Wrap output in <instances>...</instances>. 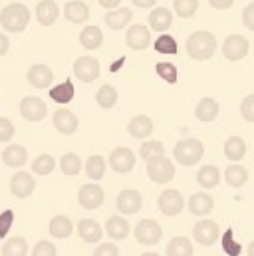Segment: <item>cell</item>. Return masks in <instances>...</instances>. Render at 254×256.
Instances as JSON below:
<instances>
[{
	"label": "cell",
	"instance_id": "6da1fadb",
	"mask_svg": "<svg viewBox=\"0 0 254 256\" xmlns=\"http://www.w3.org/2000/svg\"><path fill=\"white\" fill-rule=\"evenodd\" d=\"M185 50H187L189 58L196 60V62H204V60L212 58V54L216 52V38L208 30L192 32L185 42Z\"/></svg>",
	"mask_w": 254,
	"mask_h": 256
},
{
	"label": "cell",
	"instance_id": "7a4b0ae2",
	"mask_svg": "<svg viewBox=\"0 0 254 256\" xmlns=\"http://www.w3.org/2000/svg\"><path fill=\"white\" fill-rule=\"evenodd\" d=\"M28 22H30V10L20 2H12L4 6L0 12V26L6 32H24Z\"/></svg>",
	"mask_w": 254,
	"mask_h": 256
},
{
	"label": "cell",
	"instance_id": "3957f363",
	"mask_svg": "<svg viewBox=\"0 0 254 256\" xmlns=\"http://www.w3.org/2000/svg\"><path fill=\"white\" fill-rule=\"evenodd\" d=\"M204 155V147L198 139H181L175 147H173V157L177 163L190 167L194 163H198Z\"/></svg>",
	"mask_w": 254,
	"mask_h": 256
},
{
	"label": "cell",
	"instance_id": "277c9868",
	"mask_svg": "<svg viewBox=\"0 0 254 256\" xmlns=\"http://www.w3.org/2000/svg\"><path fill=\"white\" fill-rule=\"evenodd\" d=\"M147 175L151 181L165 185L175 179V163L171 159H167L165 155L151 159V161H147Z\"/></svg>",
	"mask_w": 254,
	"mask_h": 256
},
{
	"label": "cell",
	"instance_id": "5b68a950",
	"mask_svg": "<svg viewBox=\"0 0 254 256\" xmlns=\"http://www.w3.org/2000/svg\"><path fill=\"white\" fill-rule=\"evenodd\" d=\"M133 234H135V240H137L139 244H143V246H153V244H157V242L161 240L163 228H161V224L155 222L153 218H143V220L137 222Z\"/></svg>",
	"mask_w": 254,
	"mask_h": 256
},
{
	"label": "cell",
	"instance_id": "8992f818",
	"mask_svg": "<svg viewBox=\"0 0 254 256\" xmlns=\"http://www.w3.org/2000/svg\"><path fill=\"white\" fill-rule=\"evenodd\" d=\"M248 52H250V44H248V40H246L244 36H240V34H230V36L224 40V44H222V56H224L226 60H230V62H240V60H244V58L248 56Z\"/></svg>",
	"mask_w": 254,
	"mask_h": 256
},
{
	"label": "cell",
	"instance_id": "52a82bcc",
	"mask_svg": "<svg viewBox=\"0 0 254 256\" xmlns=\"http://www.w3.org/2000/svg\"><path fill=\"white\" fill-rule=\"evenodd\" d=\"M20 116L30 122V124H38L42 120H46L48 116V106L44 100L40 98H32V96H26L22 102H20Z\"/></svg>",
	"mask_w": 254,
	"mask_h": 256
},
{
	"label": "cell",
	"instance_id": "ba28073f",
	"mask_svg": "<svg viewBox=\"0 0 254 256\" xmlns=\"http://www.w3.org/2000/svg\"><path fill=\"white\" fill-rule=\"evenodd\" d=\"M102 74V66L96 58L92 56H80L76 62H74V76L84 82V84H92L100 78Z\"/></svg>",
	"mask_w": 254,
	"mask_h": 256
},
{
	"label": "cell",
	"instance_id": "9c48e42d",
	"mask_svg": "<svg viewBox=\"0 0 254 256\" xmlns=\"http://www.w3.org/2000/svg\"><path fill=\"white\" fill-rule=\"evenodd\" d=\"M192 236L200 246H212L220 236V228L214 220L202 218L192 226Z\"/></svg>",
	"mask_w": 254,
	"mask_h": 256
},
{
	"label": "cell",
	"instance_id": "30bf717a",
	"mask_svg": "<svg viewBox=\"0 0 254 256\" xmlns=\"http://www.w3.org/2000/svg\"><path fill=\"white\" fill-rule=\"evenodd\" d=\"M157 206L165 216H177L185 206V198L177 189H167L159 194Z\"/></svg>",
	"mask_w": 254,
	"mask_h": 256
},
{
	"label": "cell",
	"instance_id": "8fae6325",
	"mask_svg": "<svg viewBox=\"0 0 254 256\" xmlns=\"http://www.w3.org/2000/svg\"><path fill=\"white\" fill-rule=\"evenodd\" d=\"M104 198H106V192L98 183H88L78 192V202L88 210H96L98 206H102Z\"/></svg>",
	"mask_w": 254,
	"mask_h": 256
},
{
	"label": "cell",
	"instance_id": "7c38bea8",
	"mask_svg": "<svg viewBox=\"0 0 254 256\" xmlns=\"http://www.w3.org/2000/svg\"><path fill=\"white\" fill-rule=\"evenodd\" d=\"M34 189H36V179L28 171H18L10 179V192L16 198H28L34 192Z\"/></svg>",
	"mask_w": 254,
	"mask_h": 256
},
{
	"label": "cell",
	"instance_id": "4fadbf2b",
	"mask_svg": "<svg viewBox=\"0 0 254 256\" xmlns=\"http://www.w3.org/2000/svg\"><path fill=\"white\" fill-rule=\"evenodd\" d=\"M126 44L131 50H147L149 44H151V30L143 24H133L126 34Z\"/></svg>",
	"mask_w": 254,
	"mask_h": 256
},
{
	"label": "cell",
	"instance_id": "5bb4252c",
	"mask_svg": "<svg viewBox=\"0 0 254 256\" xmlns=\"http://www.w3.org/2000/svg\"><path fill=\"white\" fill-rule=\"evenodd\" d=\"M110 165L116 173H129L135 167V153L129 147H118L110 153Z\"/></svg>",
	"mask_w": 254,
	"mask_h": 256
},
{
	"label": "cell",
	"instance_id": "9a60e30c",
	"mask_svg": "<svg viewBox=\"0 0 254 256\" xmlns=\"http://www.w3.org/2000/svg\"><path fill=\"white\" fill-rule=\"evenodd\" d=\"M116 204H118V210L122 214H135L143 206V196H141V192L135 191V189H126V191H122L118 194Z\"/></svg>",
	"mask_w": 254,
	"mask_h": 256
},
{
	"label": "cell",
	"instance_id": "2e32d148",
	"mask_svg": "<svg viewBox=\"0 0 254 256\" xmlns=\"http://www.w3.org/2000/svg\"><path fill=\"white\" fill-rule=\"evenodd\" d=\"M26 80H28V84L34 86L36 90H48L50 84L54 82V72L46 64H34L28 70Z\"/></svg>",
	"mask_w": 254,
	"mask_h": 256
},
{
	"label": "cell",
	"instance_id": "e0dca14e",
	"mask_svg": "<svg viewBox=\"0 0 254 256\" xmlns=\"http://www.w3.org/2000/svg\"><path fill=\"white\" fill-rule=\"evenodd\" d=\"M52 122H54V128L58 129L62 135H74L78 131V126H80L76 114L70 112V110H64V108L54 112Z\"/></svg>",
	"mask_w": 254,
	"mask_h": 256
},
{
	"label": "cell",
	"instance_id": "ac0fdd59",
	"mask_svg": "<svg viewBox=\"0 0 254 256\" xmlns=\"http://www.w3.org/2000/svg\"><path fill=\"white\" fill-rule=\"evenodd\" d=\"M64 16L72 24H84L90 18V6L86 2H82V0H70L64 6Z\"/></svg>",
	"mask_w": 254,
	"mask_h": 256
},
{
	"label": "cell",
	"instance_id": "d6986e66",
	"mask_svg": "<svg viewBox=\"0 0 254 256\" xmlns=\"http://www.w3.org/2000/svg\"><path fill=\"white\" fill-rule=\"evenodd\" d=\"M78 234L84 242H90V244H96L102 240L104 236V228L94 220V218H82L80 224H78Z\"/></svg>",
	"mask_w": 254,
	"mask_h": 256
},
{
	"label": "cell",
	"instance_id": "ffe728a7",
	"mask_svg": "<svg viewBox=\"0 0 254 256\" xmlns=\"http://www.w3.org/2000/svg\"><path fill=\"white\" fill-rule=\"evenodd\" d=\"M2 161H4V165L12 167V169L24 167V165L28 163V151H26V147H22V145H18V143L8 145V147L2 151Z\"/></svg>",
	"mask_w": 254,
	"mask_h": 256
},
{
	"label": "cell",
	"instance_id": "44dd1931",
	"mask_svg": "<svg viewBox=\"0 0 254 256\" xmlns=\"http://www.w3.org/2000/svg\"><path fill=\"white\" fill-rule=\"evenodd\" d=\"M187 204H189L190 214H194V216H206L212 210L214 200H212V196L208 192H194V194H190Z\"/></svg>",
	"mask_w": 254,
	"mask_h": 256
},
{
	"label": "cell",
	"instance_id": "7402d4cb",
	"mask_svg": "<svg viewBox=\"0 0 254 256\" xmlns=\"http://www.w3.org/2000/svg\"><path fill=\"white\" fill-rule=\"evenodd\" d=\"M173 26V12L169 8H155L149 14V28L155 32H167Z\"/></svg>",
	"mask_w": 254,
	"mask_h": 256
},
{
	"label": "cell",
	"instance_id": "603a6c76",
	"mask_svg": "<svg viewBox=\"0 0 254 256\" xmlns=\"http://www.w3.org/2000/svg\"><path fill=\"white\" fill-rule=\"evenodd\" d=\"M218 112H220V108H218L216 100H212V98H202V100L196 104V108H194V116H196V120L202 122V124L214 122V120L218 118Z\"/></svg>",
	"mask_w": 254,
	"mask_h": 256
},
{
	"label": "cell",
	"instance_id": "cb8c5ba5",
	"mask_svg": "<svg viewBox=\"0 0 254 256\" xmlns=\"http://www.w3.org/2000/svg\"><path fill=\"white\" fill-rule=\"evenodd\" d=\"M60 16V8L54 0H42L36 6V20L42 26H52Z\"/></svg>",
	"mask_w": 254,
	"mask_h": 256
},
{
	"label": "cell",
	"instance_id": "d4e9b609",
	"mask_svg": "<svg viewBox=\"0 0 254 256\" xmlns=\"http://www.w3.org/2000/svg\"><path fill=\"white\" fill-rule=\"evenodd\" d=\"M127 131L133 139H147L153 133V122L149 116H135L127 124Z\"/></svg>",
	"mask_w": 254,
	"mask_h": 256
},
{
	"label": "cell",
	"instance_id": "484cf974",
	"mask_svg": "<svg viewBox=\"0 0 254 256\" xmlns=\"http://www.w3.org/2000/svg\"><path fill=\"white\" fill-rule=\"evenodd\" d=\"M106 232L114 240H124V238H127V234H129V222H127L122 214L110 216L108 222H106Z\"/></svg>",
	"mask_w": 254,
	"mask_h": 256
},
{
	"label": "cell",
	"instance_id": "4316f807",
	"mask_svg": "<svg viewBox=\"0 0 254 256\" xmlns=\"http://www.w3.org/2000/svg\"><path fill=\"white\" fill-rule=\"evenodd\" d=\"M133 12L129 8H114L106 14V24L110 30H122L131 22Z\"/></svg>",
	"mask_w": 254,
	"mask_h": 256
},
{
	"label": "cell",
	"instance_id": "83f0119b",
	"mask_svg": "<svg viewBox=\"0 0 254 256\" xmlns=\"http://www.w3.org/2000/svg\"><path fill=\"white\" fill-rule=\"evenodd\" d=\"M196 183L202 187V189H214L218 183H220V171H218V167H214V165H204V167H200L198 169V173H196Z\"/></svg>",
	"mask_w": 254,
	"mask_h": 256
},
{
	"label": "cell",
	"instance_id": "f1b7e54d",
	"mask_svg": "<svg viewBox=\"0 0 254 256\" xmlns=\"http://www.w3.org/2000/svg\"><path fill=\"white\" fill-rule=\"evenodd\" d=\"M48 96H50L52 102H56V104H60V106H66V104H70V102L74 100V96H76V88H74L72 80H66V82L60 84V86L50 88Z\"/></svg>",
	"mask_w": 254,
	"mask_h": 256
},
{
	"label": "cell",
	"instance_id": "f546056e",
	"mask_svg": "<svg viewBox=\"0 0 254 256\" xmlns=\"http://www.w3.org/2000/svg\"><path fill=\"white\" fill-rule=\"evenodd\" d=\"M244 155H246V143H244V139L238 137V135L228 137L226 143H224V157L228 161H240V159H244Z\"/></svg>",
	"mask_w": 254,
	"mask_h": 256
},
{
	"label": "cell",
	"instance_id": "4dcf8cb0",
	"mask_svg": "<svg viewBox=\"0 0 254 256\" xmlns=\"http://www.w3.org/2000/svg\"><path fill=\"white\" fill-rule=\"evenodd\" d=\"M80 44L86 50H98L104 44V34L98 26H86L80 34Z\"/></svg>",
	"mask_w": 254,
	"mask_h": 256
},
{
	"label": "cell",
	"instance_id": "1f68e13d",
	"mask_svg": "<svg viewBox=\"0 0 254 256\" xmlns=\"http://www.w3.org/2000/svg\"><path fill=\"white\" fill-rule=\"evenodd\" d=\"M48 230H50V234H52L54 238H68V236L74 232V224H72V220H70L68 216L56 214V216L50 220Z\"/></svg>",
	"mask_w": 254,
	"mask_h": 256
},
{
	"label": "cell",
	"instance_id": "d6a6232c",
	"mask_svg": "<svg viewBox=\"0 0 254 256\" xmlns=\"http://www.w3.org/2000/svg\"><path fill=\"white\" fill-rule=\"evenodd\" d=\"M224 181H226L228 187L238 189V187L246 185V181H248V171H246L242 165H228V167L224 169Z\"/></svg>",
	"mask_w": 254,
	"mask_h": 256
},
{
	"label": "cell",
	"instance_id": "836d02e7",
	"mask_svg": "<svg viewBox=\"0 0 254 256\" xmlns=\"http://www.w3.org/2000/svg\"><path fill=\"white\" fill-rule=\"evenodd\" d=\"M106 167H108V163H106V159H104L102 155H92V157H88V161H86V175H88L92 181L98 183L100 179H104Z\"/></svg>",
	"mask_w": 254,
	"mask_h": 256
},
{
	"label": "cell",
	"instance_id": "e575fe53",
	"mask_svg": "<svg viewBox=\"0 0 254 256\" xmlns=\"http://www.w3.org/2000/svg\"><path fill=\"white\" fill-rule=\"evenodd\" d=\"M194 248L187 236H173L167 244V256H192Z\"/></svg>",
	"mask_w": 254,
	"mask_h": 256
},
{
	"label": "cell",
	"instance_id": "d590c367",
	"mask_svg": "<svg viewBox=\"0 0 254 256\" xmlns=\"http://www.w3.org/2000/svg\"><path fill=\"white\" fill-rule=\"evenodd\" d=\"M118 98H120L118 90H116L114 86H110V84L102 86V88L98 90V94H96V102H98V106L104 108V110H112V108L118 104Z\"/></svg>",
	"mask_w": 254,
	"mask_h": 256
},
{
	"label": "cell",
	"instance_id": "8d00e7d4",
	"mask_svg": "<svg viewBox=\"0 0 254 256\" xmlns=\"http://www.w3.org/2000/svg\"><path fill=\"white\" fill-rule=\"evenodd\" d=\"M28 254V242L24 236H12L4 242L2 256H26Z\"/></svg>",
	"mask_w": 254,
	"mask_h": 256
},
{
	"label": "cell",
	"instance_id": "74e56055",
	"mask_svg": "<svg viewBox=\"0 0 254 256\" xmlns=\"http://www.w3.org/2000/svg\"><path fill=\"white\" fill-rule=\"evenodd\" d=\"M30 165H32V173H36V175H50L56 169V159L52 155H48V153H42Z\"/></svg>",
	"mask_w": 254,
	"mask_h": 256
},
{
	"label": "cell",
	"instance_id": "f35d334b",
	"mask_svg": "<svg viewBox=\"0 0 254 256\" xmlns=\"http://www.w3.org/2000/svg\"><path fill=\"white\" fill-rule=\"evenodd\" d=\"M82 167H84V163H82L80 155H76V153H66L60 159V169H62L64 175H70V177L80 175Z\"/></svg>",
	"mask_w": 254,
	"mask_h": 256
},
{
	"label": "cell",
	"instance_id": "ab89813d",
	"mask_svg": "<svg viewBox=\"0 0 254 256\" xmlns=\"http://www.w3.org/2000/svg\"><path fill=\"white\" fill-rule=\"evenodd\" d=\"M220 244H222V250H224L226 256H240V252H242V244L234 238V230L232 228H226L222 232Z\"/></svg>",
	"mask_w": 254,
	"mask_h": 256
},
{
	"label": "cell",
	"instance_id": "60d3db41",
	"mask_svg": "<svg viewBox=\"0 0 254 256\" xmlns=\"http://www.w3.org/2000/svg\"><path fill=\"white\" fill-rule=\"evenodd\" d=\"M139 155L143 161H151V159H157V157H163L165 155V147L161 141H145L141 147H139Z\"/></svg>",
	"mask_w": 254,
	"mask_h": 256
},
{
	"label": "cell",
	"instance_id": "b9f144b4",
	"mask_svg": "<svg viewBox=\"0 0 254 256\" xmlns=\"http://www.w3.org/2000/svg\"><path fill=\"white\" fill-rule=\"evenodd\" d=\"M153 48H155V52H159V54H167V56H173V54H177V40L173 38V36H169V34H161L157 40H155V44H153Z\"/></svg>",
	"mask_w": 254,
	"mask_h": 256
},
{
	"label": "cell",
	"instance_id": "7bdbcfd3",
	"mask_svg": "<svg viewBox=\"0 0 254 256\" xmlns=\"http://www.w3.org/2000/svg\"><path fill=\"white\" fill-rule=\"evenodd\" d=\"M155 72L167 84H177V80H179V72H177L175 64H171V62H159L155 66Z\"/></svg>",
	"mask_w": 254,
	"mask_h": 256
},
{
	"label": "cell",
	"instance_id": "ee69618b",
	"mask_svg": "<svg viewBox=\"0 0 254 256\" xmlns=\"http://www.w3.org/2000/svg\"><path fill=\"white\" fill-rule=\"evenodd\" d=\"M173 6H175V14L179 18H190L198 10V0H175Z\"/></svg>",
	"mask_w": 254,
	"mask_h": 256
},
{
	"label": "cell",
	"instance_id": "f6af8a7d",
	"mask_svg": "<svg viewBox=\"0 0 254 256\" xmlns=\"http://www.w3.org/2000/svg\"><path fill=\"white\" fill-rule=\"evenodd\" d=\"M14 224V210L12 208H6L0 212V238H6L10 228Z\"/></svg>",
	"mask_w": 254,
	"mask_h": 256
},
{
	"label": "cell",
	"instance_id": "bcb514c9",
	"mask_svg": "<svg viewBox=\"0 0 254 256\" xmlns=\"http://www.w3.org/2000/svg\"><path fill=\"white\" fill-rule=\"evenodd\" d=\"M240 114L242 118L248 122V124H254V94H248L242 104H240Z\"/></svg>",
	"mask_w": 254,
	"mask_h": 256
},
{
	"label": "cell",
	"instance_id": "7dc6e473",
	"mask_svg": "<svg viewBox=\"0 0 254 256\" xmlns=\"http://www.w3.org/2000/svg\"><path fill=\"white\" fill-rule=\"evenodd\" d=\"M14 133H16L14 124L10 120H6V118H0V143L10 141L14 137Z\"/></svg>",
	"mask_w": 254,
	"mask_h": 256
},
{
	"label": "cell",
	"instance_id": "c3c4849f",
	"mask_svg": "<svg viewBox=\"0 0 254 256\" xmlns=\"http://www.w3.org/2000/svg\"><path fill=\"white\" fill-rule=\"evenodd\" d=\"M56 246L52 244V242H48V240H40V242H36V246H34V250H32V256H56Z\"/></svg>",
	"mask_w": 254,
	"mask_h": 256
},
{
	"label": "cell",
	"instance_id": "681fc988",
	"mask_svg": "<svg viewBox=\"0 0 254 256\" xmlns=\"http://www.w3.org/2000/svg\"><path fill=\"white\" fill-rule=\"evenodd\" d=\"M94 256H120V250H118V246L114 242H102L96 248Z\"/></svg>",
	"mask_w": 254,
	"mask_h": 256
},
{
	"label": "cell",
	"instance_id": "f907efd6",
	"mask_svg": "<svg viewBox=\"0 0 254 256\" xmlns=\"http://www.w3.org/2000/svg\"><path fill=\"white\" fill-rule=\"evenodd\" d=\"M242 22L248 30H254V2H250L246 8H244V14H242Z\"/></svg>",
	"mask_w": 254,
	"mask_h": 256
},
{
	"label": "cell",
	"instance_id": "816d5d0a",
	"mask_svg": "<svg viewBox=\"0 0 254 256\" xmlns=\"http://www.w3.org/2000/svg\"><path fill=\"white\" fill-rule=\"evenodd\" d=\"M232 2H234V0H208V4H210L212 8H216V10H226V8L232 6Z\"/></svg>",
	"mask_w": 254,
	"mask_h": 256
},
{
	"label": "cell",
	"instance_id": "f5cc1de1",
	"mask_svg": "<svg viewBox=\"0 0 254 256\" xmlns=\"http://www.w3.org/2000/svg\"><path fill=\"white\" fill-rule=\"evenodd\" d=\"M8 48H10V40H8V36H4L0 32V56H4L8 52Z\"/></svg>",
	"mask_w": 254,
	"mask_h": 256
},
{
	"label": "cell",
	"instance_id": "db71d44e",
	"mask_svg": "<svg viewBox=\"0 0 254 256\" xmlns=\"http://www.w3.org/2000/svg\"><path fill=\"white\" fill-rule=\"evenodd\" d=\"M98 2H100V6H104L108 10H114V8H118L122 4V0H98Z\"/></svg>",
	"mask_w": 254,
	"mask_h": 256
},
{
	"label": "cell",
	"instance_id": "11a10c76",
	"mask_svg": "<svg viewBox=\"0 0 254 256\" xmlns=\"http://www.w3.org/2000/svg\"><path fill=\"white\" fill-rule=\"evenodd\" d=\"M131 2H133L137 8H153L157 0H131Z\"/></svg>",
	"mask_w": 254,
	"mask_h": 256
},
{
	"label": "cell",
	"instance_id": "9f6ffc18",
	"mask_svg": "<svg viewBox=\"0 0 254 256\" xmlns=\"http://www.w3.org/2000/svg\"><path fill=\"white\" fill-rule=\"evenodd\" d=\"M248 256H254V242L248 246Z\"/></svg>",
	"mask_w": 254,
	"mask_h": 256
},
{
	"label": "cell",
	"instance_id": "6f0895ef",
	"mask_svg": "<svg viewBox=\"0 0 254 256\" xmlns=\"http://www.w3.org/2000/svg\"><path fill=\"white\" fill-rule=\"evenodd\" d=\"M141 256H159L157 252H145V254H141Z\"/></svg>",
	"mask_w": 254,
	"mask_h": 256
}]
</instances>
